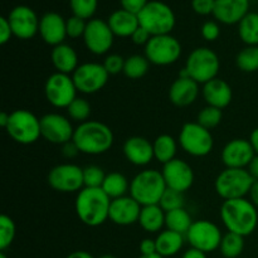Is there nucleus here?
Listing matches in <instances>:
<instances>
[{
    "mask_svg": "<svg viewBox=\"0 0 258 258\" xmlns=\"http://www.w3.org/2000/svg\"><path fill=\"white\" fill-rule=\"evenodd\" d=\"M219 214L227 231L242 237L253 233L258 226V209L249 199L223 201Z\"/></svg>",
    "mask_w": 258,
    "mask_h": 258,
    "instance_id": "f257e3e1",
    "label": "nucleus"
},
{
    "mask_svg": "<svg viewBox=\"0 0 258 258\" xmlns=\"http://www.w3.org/2000/svg\"><path fill=\"white\" fill-rule=\"evenodd\" d=\"M111 199L102 188H83L76 197L75 209L78 219L88 227H98L110 216Z\"/></svg>",
    "mask_w": 258,
    "mask_h": 258,
    "instance_id": "f03ea898",
    "label": "nucleus"
},
{
    "mask_svg": "<svg viewBox=\"0 0 258 258\" xmlns=\"http://www.w3.org/2000/svg\"><path fill=\"white\" fill-rule=\"evenodd\" d=\"M113 133L106 123L88 120L75 128L72 141L77 145L80 153L86 155H101L112 148Z\"/></svg>",
    "mask_w": 258,
    "mask_h": 258,
    "instance_id": "7ed1b4c3",
    "label": "nucleus"
},
{
    "mask_svg": "<svg viewBox=\"0 0 258 258\" xmlns=\"http://www.w3.org/2000/svg\"><path fill=\"white\" fill-rule=\"evenodd\" d=\"M221 70V60L218 54L208 47H198L191 50L185 60L180 77H190L199 85L209 82L218 76Z\"/></svg>",
    "mask_w": 258,
    "mask_h": 258,
    "instance_id": "20e7f679",
    "label": "nucleus"
},
{
    "mask_svg": "<svg viewBox=\"0 0 258 258\" xmlns=\"http://www.w3.org/2000/svg\"><path fill=\"white\" fill-rule=\"evenodd\" d=\"M166 184L161 171L155 169H145L136 174L130 181V196L141 207L159 204Z\"/></svg>",
    "mask_w": 258,
    "mask_h": 258,
    "instance_id": "39448f33",
    "label": "nucleus"
},
{
    "mask_svg": "<svg viewBox=\"0 0 258 258\" xmlns=\"http://www.w3.org/2000/svg\"><path fill=\"white\" fill-rule=\"evenodd\" d=\"M253 183L254 179L247 169L226 168L216 178L214 188L223 201H231L246 198Z\"/></svg>",
    "mask_w": 258,
    "mask_h": 258,
    "instance_id": "423d86ee",
    "label": "nucleus"
},
{
    "mask_svg": "<svg viewBox=\"0 0 258 258\" xmlns=\"http://www.w3.org/2000/svg\"><path fill=\"white\" fill-rule=\"evenodd\" d=\"M140 27L145 28L151 35L170 34L175 27V14L168 4L153 0L138 14Z\"/></svg>",
    "mask_w": 258,
    "mask_h": 258,
    "instance_id": "0eeeda50",
    "label": "nucleus"
},
{
    "mask_svg": "<svg viewBox=\"0 0 258 258\" xmlns=\"http://www.w3.org/2000/svg\"><path fill=\"white\" fill-rule=\"evenodd\" d=\"M5 131L20 145H30L42 138L40 118L28 110H15L10 112L9 122Z\"/></svg>",
    "mask_w": 258,
    "mask_h": 258,
    "instance_id": "6e6552de",
    "label": "nucleus"
},
{
    "mask_svg": "<svg viewBox=\"0 0 258 258\" xmlns=\"http://www.w3.org/2000/svg\"><path fill=\"white\" fill-rule=\"evenodd\" d=\"M178 143L184 153L194 158H203L212 153L214 139L212 131L203 127L198 122H186L181 127Z\"/></svg>",
    "mask_w": 258,
    "mask_h": 258,
    "instance_id": "1a4fd4ad",
    "label": "nucleus"
},
{
    "mask_svg": "<svg viewBox=\"0 0 258 258\" xmlns=\"http://www.w3.org/2000/svg\"><path fill=\"white\" fill-rule=\"evenodd\" d=\"M145 55L151 64L170 66L178 62L181 55V44L171 34L153 35L145 45Z\"/></svg>",
    "mask_w": 258,
    "mask_h": 258,
    "instance_id": "9d476101",
    "label": "nucleus"
},
{
    "mask_svg": "<svg viewBox=\"0 0 258 258\" xmlns=\"http://www.w3.org/2000/svg\"><path fill=\"white\" fill-rule=\"evenodd\" d=\"M77 92L71 75L55 72L45 81V98L55 108H67L77 98Z\"/></svg>",
    "mask_w": 258,
    "mask_h": 258,
    "instance_id": "9b49d317",
    "label": "nucleus"
},
{
    "mask_svg": "<svg viewBox=\"0 0 258 258\" xmlns=\"http://www.w3.org/2000/svg\"><path fill=\"white\" fill-rule=\"evenodd\" d=\"M222 238L223 234L219 227L207 219L194 221L185 234L186 242L190 244L191 248H197L204 253H211L219 249Z\"/></svg>",
    "mask_w": 258,
    "mask_h": 258,
    "instance_id": "f8f14e48",
    "label": "nucleus"
},
{
    "mask_svg": "<svg viewBox=\"0 0 258 258\" xmlns=\"http://www.w3.org/2000/svg\"><path fill=\"white\" fill-rule=\"evenodd\" d=\"M108 77L110 75L103 64L96 62L82 63L72 73L77 91L83 95H92L102 90L107 85Z\"/></svg>",
    "mask_w": 258,
    "mask_h": 258,
    "instance_id": "ddd939ff",
    "label": "nucleus"
},
{
    "mask_svg": "<svg viewBox=\"0 0 258 258\" xmlns=\"http://www.w3.org/2000/svg\"><path fill=\"white\" fill-rule=\"evenodd\" d=\"M48 184L59 193H78L85 188L83 169L71 163L55 165L48 173Z\"/></svg>",
    "mask_w": 258,
    "mask_h": 258,
    "instance_id": "4468645a",
    "label": "nucleus"
},
{
    "mask_svg": "<svg viewBox=\"0 0 258 258\" xmlns=\"http://www.w3.org/2000/svg\"><path fill=\"white\" fill-rule=\"evenodd\" d=\"M40 131L42 138L48 143L64 145L72 141L75 127L68 116L50 112L40 117Z\"/></svg>",
    "mask_w": 258,
    "mask_h": 258,
    "instance_id": "2eb2a0df",
    "label": "nucleus"
},
{
    "mask_svg": "<svg viewBox=\"0 0 258 258\" xmlns=\"http://www.w3.org/2000/svg\"><path fill=\"white\" fill-rule=\"evenodd\" d=\"M115 34L107 22L101 19H91L87 22L83 42L86 48L95 55L106 54L112 48Z\"/></svg>",
    "mask_w": 258,
    "mask_h": 258,
    "instance_id": "dca6fc26",
    "label": "nucleus"
},
{
    "mask_svg": "<svg viewBox=\"0 0 258 258\" xmlns=\"http://www.w3.org/2000/svg\"><path fill=\"white\" fill-rule=\"evenodd\" d=\"M8 20L12 27L13 35L18 39L28 40L39 33L40 19L33 9L25 5H18L8 15Z\"/></svg>",
    "mask_w": 258,
    "mask_h": 258,
    "instance_id": "f3484780",
    "label": "nucleus"
},
{
    "mask_svg": "<svg viewBox=\"0 0 258 258\" xmlns=\"http://www.w3.org/2000/svg\"><path fill=\"white\" fill-rule=\"evenodd\" d=\"M161 174L166 186L173 190L185 193L194 183V171L186 161L175 158L163 165Z\"/></svg>",
    "mask_w": 258,
    "mask_h": 258,
    "instance_id": "a211bd4d",
    "label": "nucleus"
},
{
    "mask_svg": "<svg viewBox=\"0 0 258 258\" xmlns=\"http://www.w3.org/2000/svg\"><path fill=\"white\" fill-rule=\"evenodd\" d=\"M256 156L249 140L233 139L222 149L221 160L226 168L247 169L252 159Z\"/></svg>",
    "mask_w": 258,
    "mask_h": 258,
    "instance_id": "6ab92c4d",
    "label": "nucleus"
},
{
    "mask_svg": "<svg viewBox=\"0 0 258 258\" xmlns=\"http://www.w3.org/2000/svg\"><path fill=\"white\" fill-rule=\"evenodd\" d=\"M141 208L143 207L131 196L112 199L108 219L117 226H131L139 222Z\"/></svg>",
    "mask_w": 258,
    "mask_h": 258,
    "instance_id": "aec40b11",
    "label": "nucleus"
},
{
    "mask_svg": "<svg viewBox=\"0 0 258 258\" xmlns=\"http://www.w3.org/2000/svg\"><path fill=\"white\" fill-rule=\"evenodd\" d=\"M39 34L47 44L55 47L64 42L67 37L66 20L58 13H45L39 22Z\"/></svg>",
    "mask_w": 258,
    "mask_h": 258,
    "instance_id": "412c9836",
    "label": "nucleus"
},
{
    "mask_svg": "<svg viewBox=\"0 0 258 258\" xmlns=\"http://www.w3.org/2000/svg\"><path fill=\"white\" fill-rule=\"evenodd\" d=\"M123 155L126 160L135 166H146L153 161V143L143 136H131L123 144Z\"/></svg>",
    "mask_w": 258,
    "mask_h": 258,
    "instance_id": "4be33fe9",
    "label": "nucleus"
},
{
    "mask_svg": "<svg viewBox=\"0 0 258 258\" xmlns=\"http://www.w3.org/2000/svg\"><path fill=\"white\" fill-rule=\"evenodd\" d=\"M199 92L201 90L198 82L190 77L179 76L169 88V100L176 107H188L196 102Z\"/></svg>",
    "mask_w": 258,
    "mask_h": 258,
    "instance_id": "5701e85b",
    "label": "nucleus"
},
{
    "mask_svg": "<svg viewBox=\"0 0 258 258\" xmlns=\"http://www.w3.org/2000/svg\"><path fill=\"white\" fill-rule=\"evenodd\" d=\"M249 10V0H216L213 15L226 25L238 24Z\"/></svg>",
    "mask_w": 258,
    "mask_h": 258,
    "instance_id": "b1692460",
    "label": "nucleus"
},
{
    "mask_svg": "<svg viewBox=\"0 0 258 258\" xmlns=\"http://www.w3.org/2000/svg\"><path fill=\"white\" fill-rule=\"evenodd\" d=\"M202 95H203L207 105L223 110L232 102L233 91L228 82L217 77L204 83L203 88H202Z\"/></svg>",
    "mask_w": 258,
    "mask_h": 258,
    "instance_id": "393cba45",
    "label": "nucleus"
},
{
    "mask_svg": "<svg viewBox=\"0 0 258 258\" xmlns=\"http://www.w3.org/2000/svg\"><path fill=\"white\" fill-rule=\"evenodd\" d=\"M107 23L115 37L121 38H131L135 30L140 27L138 14H134L125 9H118L113 12L108 17Z\"/></svg>",
    "mask_w": 258,
    "mask_h": 258,
    "instance_id": "a878e982",
    "label": "nucleus"
},
{
    "mask_svg": "<svg viewBox=\"0 0 258 258\" xmlns=\"http://www.w3.org/2000/svg\"><path fill=\"white\" fill-rule=\"evenodd\" d=\"M50 60L55 71L64 75H71L78 68V54L75 48L62 43L53 47L50 53Z\"/></svg>",
    "mask_w": 258,
    "mask_h": 258,
    "instance_id": "bb28decb",
    "label": "nucleus"
},
{
    "mask_svg": "<svg viewBox=\"0 0 258 258\" xmlns=\"http://www.w3.org/2000/svg\"><path fill=\"white\" fill-rule=\"evenodd\" d=\"M165 214L159 204L145 206L141 208L138 223L148 233H160L165 227Z\"/></svg>",
    "mask_w": 258,
    "mask_h": 258,
    "instance_id": "cd10ccee",
    "label": "nucleus"
},
{
    "mask_svg": "<svg viewBox=\"0 0 258 258\" xmlns=\"http://www.w3.org/2000/svg\"><path fill=\"white\" fill-rule=\"evenodd\" d=\"M185 236L178 233V232L164 229L156 236V252L164 258L173 257L181 251L184 246Z\"/></svg>",
    "mask_w": 258,
    "mask_h": 258,
    "instance_id": "c85d7f7f",
    "label": "nucleus"
},
{
    "mask_svg": "<svg viewBox=\"0 0 258 258\" xmlns=\"http://www.w3.org/2000/svg\"><path fill=\"white\" fill-rule=\"evenodd\" d=\"M178 141L168 134L159 135L155 140L153 141L154 148V158L156 161L165 165L169 161L174 160L178 151Z\"/></svg>",
    "mask_w": 258,
    "mask_h": 258,
    "instance_id": "c756f323",
    "label": "nucleus"
},
{
    "mask_svg": "<svg viewBox=\"0 0 258 258\" xmlns=\"http://www.w3.org/2000/svg\"><path fill=\"white\" fill-rule=\"evenodd\" d=\"M102 190L107 194L111 201L121 198L130 193V181L123 174L113 171L106 175L102 184Z\"/></svg>",
    "mask_w": 258,
    "mask_h": 258,
    "instance_id": "7c9ffc66",
    "label": "nucleus"
},
{
    "mask_svg": "<svg viewBox=\"0 0 258 258\" xmlns=\"http://www.w3.org/2000/svg\"><path fill=\"white\" fill-rule=\"evenodd\" d=\"M193 219L189 212L185 208L175 209V211L166 212L165 214V227L166 229L178 232V233L185 236L186 232L193 224Z\"/></svg>",
    "mask_w": 258,
    "mask_h": 258,
    "instance_id": "2f4dec72",
    "label": "nucleus"
},
{
    "mask_svg": "<svg viewBox=\"0 0 258 258\" xmlns=\"http://www.w3.org/2000/svg\"><path fill=\"white\" fill-rule=\"evenodd\" d=\"M238 35L246 45H258V13L249 12L238 23Z\"/></svg>",
    "mask_w": 258,
    "mask_h": 258,
    "instance_id": "473e14b6",
    "label": "nucleus"
},
{
    "mask_svg": "<svg viewBox=\"0 0 258 258\" xmlns=\"http://www.w3.org/2000/svg\"><path fill=\"white\" fill-rule=\"evenodd\" d=\"M150 62L145 55L133 54L125 58V66H123V75L130 80H139L143 78L148 73Z\"/></svg>",
    "mask_w": 258,
    "mask_h": 258,
    "instance_id": "72a5a7b5",
    "label": "nucleus"
},
{
    "mask_svg": "<svg viewBox=\"0 0 258 258\" xmlns=\"http://www.w3.org/2000/svg\"><path fill=\"white\" fill-rule=\"evenodd\" d=\"M244 249V237L236 233H226L222 238L219 252L224 258H238Z\"/></svg>",
    "mask_w": 258,
    "mask_h": 258,
    "instance_id": "f704fd0d",
    "label": "nucleus"
},
{
    "mask_svg": "<svg viewBox=\"0 0 258 258\" xmlns=\"http://www.w3.org/2000/svg\"><path fill=\"white\" fill-rule=\"evenodd\" d=\"M236 64L239 71L254 73L258 71V45H246L236 57Z\"/></svg>",
    "mask_w": 258,
    "mask_h": 258,
    "instance_id": "c9c22d12",
    "label": "nucleus"
},
{
    "mask_svg": "<svg viewBox=\"0 0 258 258\" xmlns=\"http://www.w3.org/2000/svg\"><path fill=\"white\" fill-rule=\"evenodd\" d=\"M67 115L70 120L82 123L88 121L91 116V103L86 98L77 97L67 108Z\"/></svg>",
    "mask_w": 258,
    "mask_h": 258,
    "instance_id": "e433bc0d",
    "label": "nucleus"
},
{
    "mask_svg": "<svg viewBox=\"0 0 258 258\" xmlns=\"http://www.w3.org/2000/svg\"><path fill=\"white\" fill-rule=\"evenodd\" d=\"M17 234V227L12 217L7 214L0 216V251H7L13 244Z\"/></svg>",
    "mask_w": 258,
    "mask_h": 258,
    "instance_id": "4c0bfd02",
    "label": "nucleus"
},
{
    "mask_svg": "<svg viewBox=\"0 0 258 258\" xmlns=\"http://www.w3.org/2000/svg\"><path fill=\"white\" fill-rule=\"evenodd\" d=\"M222 118H223L222 110L207 105L206 107L199 111L198 116H197V122L208 130H213L222 122Z\"/></svg>",
    "mask_w": 258,
    "mask_h": 258,
    "instance_id": "58836bf2",
    "label": "nucleus"
},
{
    "mask_svg": "<svg viewBox=\"0 0 258 258\" xmlns=\"http://www.w3.org/2000/svg\"><path fill=\"white\" fill-rule=\"evenodd\" d=\"M184 204H185L184 193H180V191L173 190V189L169 188H166L163 197H161L160 202H159V206L163 208V211L165 213L166 212L175 211V209L184 208Z\"/></svg>",
    "mask_w": 258,
    "mask_h": 258,
    "instance_id": "ea45409f",
    "label": "nucleus"
},
{
    "mask_svg": "<svg viewBox=\"0 0 258 258\" xmlns=\"http://www.w3.org/2000/svg\"><path fill=\"white\" fill-rule=\"evenodd\" d=\"M107 174L97 165H88L83 168V184L85 188H102Z\"/></svg>",
    "mask_w": 258,
    "mask_h": 258,
    "instance_id": "a19ab883",
    "label": "nucleus"
},
{
    "mask_svg": "<svg viewBox=\"0 0 258 258\" xmlns=\"http://www.w3.org/2000/svg\"><path fill=\"white\" fill-rule=\"evenodd\" d=\"M73 15L87 20L95 15L98 0H70Z\"/></svg>",
    "mask_w": 258,
    "mask_h": 258,
    "instance_id": "79ce46f5",
    "label": "nucleus"
},
{
    "mask_svg": "<svg viewBox=\"0 0 258 258\" xmlns=\"http://www.w3.org/2000/svg\"><path fill=\"white\" fill-rule=\"evenodd\" d=\"M66 27H67V37L72 38V39H77V38H83L85 34L86 27H87V22L80 17L72 15L66 20Z\"/></svg>",
    "mask_w": 258,
    "mask_h": 258,
    "instance_id": "37998d69",
    "label": "nucleus"
},
{
    "mask_svg": "<svg viewBox=\"0 0 258 258\" xmlns=\"http://www.w3.org/2000/svg\"><path fill=\"white\" fill-rule=\"evenodd\" d=\"M103 67L106 68L107 73L110 76L118 75V73L123 72V66H125V58L120 54H116V53H112V54H108L107 57L103 60Z\"/></svg>",
    "mask_w": 258,
    "mask_h": 258,
    "instance_id": "c03bdc74",
    "label": "nucleus"
},
{
    "mask_svg": "<svg viewBox=\"0 0 258 258\" xmlns=\"http://www.w3.org/2000/svg\"><path fill=\"white\" fill-rule=\"evenodd\" d=\"M202 37L207 40V42H214L219 38L221 35V27L218 25V23L213 22V20H208V22L204 23L202 25Z\"/></svg>",
    "mask_w": 258,
    "mask_h": 258,
    "instance_id": "a18cd8bd",
    "label": "nucleus"
},
{
    "mask_svg": "<svg viewBox=\"0 0 258 258\" xmlns=\"http://www.w3.org/2000/svg\"><path fill=\"white\" fill-rule=\"evenodd\" d=\"M216 0H191V8L199 15L213 14Z\"/></svg>",
    "mask_w": 258,
    "mask_h": 258,
    "instance_id": "49530a36",
    "label": "nucleus"
},
{
    "mask_svg": "<svg viewBox=\"0 0 258 258\" xmlns=\"http://www.w3.org/2000/svg\"><path fill=\"white\" fill-rule=\"evenodd\" d=\"M148 3L149 0H121V7L127 12L139 14L146 7Z\"/></svg>",
    "mask_w": 258,
    "mask_h": 258,
    "instance_id": "de8ad7c7",
    "label": "nucleus"
},
{
    "mask_svg": "<svg viewBox=\"0 0 258 258\" xmlns=\"http://www.w3.org/2000/svg\"><path fill=\"white\" fill-rule=\"evenodd\" d=\"M12 37H14V35H13L9 20H8V18L2 17L0 18V44H7Z\"/></svg>",
    "mask_w": 258,
    "mask_h": 258,
    "instance_id": "09e8293b",
    "label": "nucleus"
},
{
    "mask_svg": "<svg viewBox=\"0 0 258 258\" xmlns=\"http://www.w3.org/2000/svg\"><path fill=\"white\" fill-rule=\"evenodd\" d=\"M151 37H153V35H151L145 28L139 27L138 29L135 30V33L131 35V39H133V42L135 43L136 45H144V47H145L149 43V40L151 39Z\"/></svg>",
    "mask_w": 258,
    "mask_h": 258,
    "instance_id": "8fccbe9b",
    "label": "nucleus"
},
{
    "mask_svg": "<svg viewBox=\"0 0 258 258\" xmlns=\"http://www.w3.org/2000/svg\"><path fill=\"white\" fill-rule=\"evenodd\" d=\"M139 249H140L141 256H149V254L158 253L156 252V242L155 239L151 238H145L140 242V246H139Z\"/></svg>",
    "mask_w": 258,
    "mask_h": 258,
    "instance_id": "3c124183",
    "label": "nucleus"
},
{
    "mask_svg": "<svg viewBox=\"0 0 258 258\" xmlns=\"http://www.w3.org/2000/svg\"><path fill=\"white\" fill-rule=\"evenodd\" d=\"M62 146H63L62 153L67 159H73V158H76L78 154H80V150H78L77 145H76L73 141H70V143L64 144V145H62Z\"/></svg>",
    "mask_w": 258,
    "mask_h": 258,
    "instance_id": "603ef678",
    "label": "nucleus"
},
{
    "mask_svg": "<svg viewBox=\"0 0 258 258\" xmlns=\"http://www.w3.org/2000/svg\"><path fill=\"white\" fill-rule=\"evenodd\" d=\"M247 170H248V173L251 174L252 178L254 179V181L258 180V155H256L253 159H252L249 165L247 166Z\"/></svg>",
    "mask_w": 258,
    "mask_h": 258,
    "instance_id": "864d4df0",
    "label": "nucleus"
},
{
    "mask_svg": "<svg viewBox=\"0 0 258 258\" xmlns=\"http://www.w3.org/2000/svg\"><path fill=\"white\" fill-rule=\"evenodd\" d=\"M181 258H207V253H204V252L199 251V249L197 248H189L188 251L184 252L183 257Z\"/></svg>",
    "mask_w": 258,
    "mask_h": 258,
    "instance_id": "5fc2aeb1",
    "label": "nucleus"
},
{
    "mask_svg": "<svg viewBox=\"0 0 258 258\" xmlns=\"http://www.w3.org/2000/svg\"><path fill=\"white\" fill-rule=\"evenodd\" d=\"M249 201L253 203V206L258 209V180H256L252 185L251 190H249Z\"/></svg>",
    "mask_w": 258,
    "mask_h": 258,
    "instance_id": "6e6d98bb",
    "label": "nucleus"
},
{
    "mask_svg": "<svg viewBox=\"0 0 258 258\" xmlns=\"http://www.w3.org/2000/svg\"><path fill=\"white\" fill-rule=\"evenodd\" d=\"M248 140H249V143H251L252 148H253L254 154L258 155V127H256L253 131H252L251 135H249Z\"/></svg>",
    "mask_w": 258,
    "mask_h": 258,
    "instance_id": "4d7b16f0",
    "label": "nucleus"
},
{
    "mask_svg": "<svg viewBox=\"0 0 258 258\" xmlns=\"http://www.w3.org/2000/svg\"><path fill=\"white\" fill-rule=\"evenodd\" d=\"M66 258H95L91 253H88L87 251H75L72 253L68 254Z\"/></svg>",
    "mask_w": 258,
    "mask_h": 258,
    "instance_id": "13d9d810",
    "label": "nucleus"
},
{
    "mask_svg": "<svg viewBox=\"0 0 258 258\" xmlns=\"http://www.w3.org/2000/svg\"><path fill=\"white\" fill-rule=\"evenodd\" d=\"M9 116H10V113H8V112H2L0 113V126H2V127H7V125H8V122H9Z\"/></svg>",
    "mask_w": 258,
    "mask_h": 258,
    "instance_id": "bf43d9fd",
    "label": "nucleus"
},
{
    "mask_svg": "<svg viewBox=\"0 0 258 258\" xmlns=\"http://www.w3.org/2000/svg\"><path fill=\"white\" fill-rule=\"evenodd\" d=\"M139 258H164V257L160 256L159 253H154V254H149V256H140Z\"/></svg>",
    "mask_w": 258,
    "mask_h": 258,
    "instance_id": "052dcab7",
    "label": "nucleus"
},
{
    "mask_svg": "<svg viewBox=\"0 0 258 258\" xmlns=\"http://www.w3.org/2000/svg\"><path fill=\"white\" fill-rule=\"evenodd\" d=\"M98 258H117V257H115L113 254H102V256H100Z\"/></svg>",
    "mask_w": 258,
    "mask_h": 258,
    "instance_id": "680f3d73",
    "label": "nucleus"
},
{
    "mask_svg": "<svg viewBox=\"0 0 258 258\" xmlns=\"http://www.w3.org/2000/svg\"><path fill=\"white\" fill-rule=\"evenodd\" d=\"M0 258H8V256H7V254H5L4 251L0 252Z\"/></svg>",
    "mask_w": 258,
    "mask_h": 258,
    "instance_id": "e2e57ef3",
    "label": "nucleus"
}]
</instances>
